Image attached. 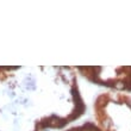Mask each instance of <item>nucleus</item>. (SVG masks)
<instances>
[{
    "mask_svg": "<svg viewBox=\"0 0 131 131\" xmlns=\"http://www.w3.org/2000/svg\"><path fill=\"white\" fill-rule=\"evenodd\" d=\"M113 87H116L117 90H124V88H126V85L124 81H116L113 83Z\"/></svg>",
    "mask_w": 131,
    "mask_h": 131,
    "instance_id": "nucleus-1",
    "label": "nucleus"
}]
</instances>
